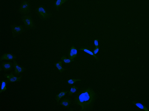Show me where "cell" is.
Here are the masks:
<instances>
[{
    "label": "cell",
    "mask_w": 149,
    "mask_h": 111,
    "mask_svg": "<svg viewBox=\"0 0 149 111\" xmlns=\"http://www.w3.org/2000/svg\"><path fill=\"white\" fill-rule=\"evenodd\" d=\"M96 98V94L93 89L88 88L81 91L75 99L76 104L82 107L80 111L88 110L92 108Z\"/></svg>",
    "instance_id": "6da1fadb"
},
{
    "label": "cell",
    "mask_w": 149,
    "mask_h": 111,
    "mask_svg": "<svg viewBox=\"0 0 149 111\" xmlns=\"http://www.w3.org/2000/svg\"><path fill=\"white\" fill-rule=\"evenodd\" d=\"M35 12L40 18L43 20L49 19L53 16L52 13L48 11L42 5L38 6L35 9Z\"/></svg>",
    "instance_id": "7a4b0ae2"
},
{
    "label": "cell",
    "mask_w": 149,
    "mask_h": 111,
    "mask_svg": "<svg viewBox=\"0 0 149 111\" xmlns=\"http://www.w3.org/2000/svg\"><path fill=\"white\" fill-rule=\"evenodd\" d=\"M21 20L24 23V25L27 30H35L37 29L33 18L30 15L23 16L21 17Z\"/></svg>",
    "instance_id": "3957f363"
},
{
    "label": "cell",
    "mask_w": 149,
    "mask_h": 111,
    "mask_svg": "<svg viewBox=\"0 0 149 111\" xmlns=\"http://www.w3.org/2000/svg\"><path fill=\"white\" fill-rule=\"evenodd\" d=\"M18 12L23 16L30 15L31 12L30 1L23 0L19 7Z\"/></svg>",
    "instance_id": "277c9868"
},
{
    "label": "cell",
    "mask_w": 149,
    "mask_h": 111,
    "mask_svg": "<svg viewBox=\"0 0 149 111\" xmlns=\"http://www.w3.org/2000/svg\"><path fill=\"white\" fill-rule=\"evenodd\" d=\"M11 28L13 38H15L27 30L24 25L17 26L15 24H13L11 25Z\"/></svg>",
    "instance_id": "5b68a950"
},
{
    "label": "cell",
    "mask_w": 149,
    "mask_h": 111,
    "mask_svg": "<svg viewBox=\"0 0 149 111\" xmlns=\"http://www.w3.org/2000/svg\"><path fill=\"white\" fill-rule=\"evenodd\" d=\"M13 67L14 69V74L16 76H19L20 74L26 71V69L23 66L19 65L17 63L15 59L13 60Z\"/></svg>",
    "instance_id": "8992f818"
},
{
    "label": "cell",
    "mask_w": 149,
    "mask_h": 111,
    "mask_svg": "<svg viewBox=\"0 0 149 111\" xmlns=\"http://www.w3.org/2000/svg\"><path fill=\"white\" fill-rule=\"evenodd\" d=\"M13 72H12L9 74H4V77L7 78V81L8 83H13L16 82H20L22 80V76L17 77L14 76Z\"/></svg>",
    "instance_id": "52a82bcc"
},
{
    "label": "cell",
    "mask_w": 149,
    "mask_h": 111,
    "mask_svg": "<svg viewBox=\"0 0 149 111\" xmlns=\"http://www.w3.org/2000/svg\"><path fill=\"white\" fill-rule=\"evenodd\" d=\"M17 58V56L11 53H5L3 54L1 57V61L3 60H13Z\"/></svg>",
    "instance_id": "ba28073f"
},
{
    "label": "cell",
    "mask_w": 149,
    "mask_h": 111,
    "mask_svg": "<svg viewBox=\"0 0 149 111\" xmlns=\"http://www.w3.org/2000/svg\"><path fill=\"white\" fill-rule=\"evenodd\" d=\"M77 55V50L74 46L71 48L69 52V58L73 60L76 57Z\"/></svg>",
    "instance_id": "9c48e42d"
},
{
    "label": "cell",
    "mask_w": 149,
    "mask_h": 111,
    "mask_svg": "<svg viewBox=\"0 0 149 111\" xmlns=\"http://www.w3.org/2000/svg\"><path fill=\"white\" fill-rule=\"evenodd\" d=\"M13 63L11 62H2L1 66L5 72H6L12 70Z\"/></svg>",
    "instance_id": "30bf717a"
},
{
    "label": "cell",
    "mask_w": 149,
    "mask_h": 111,
    "mask_svg": "<svg viewBox=\"0 0 149 111\" xmlns=\"http://www.w3.org/2000/svg\"><path fill=\"white\" fill-rule=\"evenodd\" d=\"M79 50L80 51H82L88 53V54L93 56L96 59L98 60H99L98 58L94 54L93 52L92 51V50L90 48L86 47H82L79 49Z\"/></svg>",
    "instance_id": "8fae6325"
},
{
    "label": "cell",
    "mask_w": 149,
    "mask_h": 111,
    "mask_svg": "<svg viewBox=\"0 0 149 111\" xmlns=\"http://www.w3.org/2000/svg\"><path fill=\"white\" fill-rule=\"evenodd\" d=\"M70 0H56L54 3V7L57 11H59V9L63 3Z\"/></svg>",
    "instance_id": "7c38bea8"
},
{
    "label": "cell",
    "mask_w": 149,
    "mask_h": 111,
    "mask_svg": "<svg viewBox=\"0 0 149 111\" xmlns=\"http://www.w3.org/2000/svg\"><path fill=\"white\" fill-rule=\"evenodd\" d=\"M69 91H62L60 92L58 95L56 96L55 99L57 101L58 103H59L60 99L63 97H64Z\"/></svg>",
    "instance_id": "4fadbf2b"
},
{
    "label": "cell",
    "mask_w": 149,
    "mask_h": 111,
    "mask_svg": "<svg viewBox=\"0 0 149 111\" xmlns=\"http://www.w3.org/2000/svg\"><path fill=\"white\" fill-rule=\"evenodd\" d=\"M71 101L68 99H65L61 100V102L59 103L60 105H61L63 106L68 108L71 104Z\"/></svg>",
    "instance_id": "5bb4252c"
},
{
    "label": "cell",
    "mask_w": 149,
    "mask_h": 111,
    "mask_svg": "<svg viewBox=\"0 0 149 111\" xmlns=\"http://www.w3.org/2000/svg\"><path fill=\"white\" fill-rule=\"evenodd\" d=\"M62 61H60L58 62L55 64V66L58 69L60 72L62 73L65 71L67 70V69L63 68L62 67Z\"/></svg>",
    "instance_id": "9a60e30c"
},
{
    "label": "cell",
    "mask_w": 149,
    "mask_h": 111,
    "mask_svg": "<svg viewBox=\"0 0 149 111\" xmlns=\"http://www.w3.org/2000/svg\"><path fill=\"white\" fill-rule=\"evenodd\" d=\"M133 103L136 106L140 109L144 110L146 111H148V109L147 107L145 106L142 104L137 102L136 101H133Z\"/></svg>",
    "instance_id": "2e32d148"
},
{
    "label": "cell",
    "mask_w": 149,
    "mask_h": 111,
    "mask_svg": "<svg viewBox=\"0 0 149 111\" xmlns=\"http://www.w3.org/2000/svg\"><path fill=\"white\" fill-rule=\"evenodd\" d=\"M8 82L7 80H4L2 81V86L0 93L1 94L2 92H5L7 89L6 87Z\"/></svg>",
    "instance_id": "e0dca14e"
},
{
    "label": "cell",
    "mask_w": 149,
    "mask_h": 111,
    "mask_svg": "<svg viewBox=\"0 0 149 111\" xmlns=\"http://www.w3.org/2000/svg\"><path fill=\"white\" fill-rule=\"evenodd\" d=\"M63 62L65 64L70 63L74 61V60H71L67 58L66 56L65 55H63L61 58Z\"/></svg>",
    "instance_id": "ac0fdd59"
},
{
    "label": "cell",
    "mask_w": 149,
    "mask_h": 111,
    "mask_svg": "<svg viewBox=\"0 0 149 111\" xmlns=\"http://www.w3.org/2000/svg\"><path fill=\"white\" fill-rule=\"evenodd\" d=\"M78 89V88L76 87L75 85H74L71 88V90L69 91L68 95L69 96H72L74 93L76 92Z\"/></svg>",
    "instance_id": "d6986e66"
},
{
    "label": "cell",
    "mask_w": 149,
    "mask_h": 111,
    "mask_svg": "<svg viewBox=\"0 0 149 111\" xmlns=\"http://www.w3.org/2000/svg\"><path fill=\"white\" fill-rule=\"evenodd\" d=\"M81 81V80L80 79H71L67 81V82L69 85H72L76 81Z\"/></svg>",
    "instance_id": "ffe728a7"
},
{
    "label": "cell",
    "mask_w": 149,
    "mask_h": 111,
    "mask_svg": "<svg viewBox=\"0 0 149 111\" xmlns=\"http://www.w3.org/2000/svg\"><path fill=\"white\" fill-rule=\"evenodd\" d=\"M99 51V47H96V48L94 50L93 53L95 55H96L98 53Z\"/></svg>",
    "instance_id": "44dd1931"
},
{
    "label": "cell",
    "mask_w": 149,
    "mask_h": 111,
    "mask_svg": "<svg viewBox=\"0 0 149 111\" xmlns=\"http://www.w3.org/2000/svg\"><path fill=\"white\" fill-rule=\"evenodd\" d=\"M94 45L96 47H98V39H96L94 41Z\"/></svg>",
    "instance_id": "7402d4cb"
},
{
    "label": "cell",
    "mask_w": 149,
    "mask_h": 111,
    "mask_svg": "<svg viewBox=\"0 0 149 111\" xmlns=\"http://www.w3.org/2000/svg\"><path fill=\"white\" fill-rule=\"evenodd\" d=\"M2 67L1 66V67H0V71H1V72L3 70Z\"/></svg>",
    "instance_id": "603a6c76"
}]
</instances>
